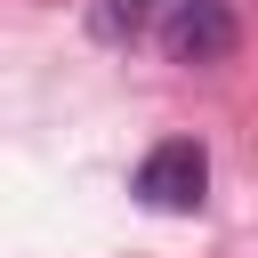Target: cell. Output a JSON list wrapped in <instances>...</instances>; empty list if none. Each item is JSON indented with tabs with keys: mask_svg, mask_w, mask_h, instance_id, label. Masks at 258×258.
<instances>
[{
	"mask_svg": "<svg viewBox=\"0 0 258 258\" xmlns=\"http://www.w3.org/2000/svg\"><path fill=\"white\" fill-rule=\"evenodd\" d=\"M202 194H210V153H202V137H161V145L137 161V202H145V210L185 218V210H202Z\"/></svg>",
	"mask_w": 258,
	"mask_h": 258,
	"instance_id": "1",
	"label": "cell"
},
{
	"mask_svg": "<svg viewBox=\"0 0 258 258\" xmlns=\"http://www.w3.org/2000/svg\"><path fill=\"white\" fill-rule=\"evenodd\" d=\"M234 40H242L234 0H169V16H161V56L169 64H226Z\"/></svg>",
	"mask_w": 258,
	"mask_h": 258,
	"instance_id": "2",
	"label": "cell"
}]
</instances>
